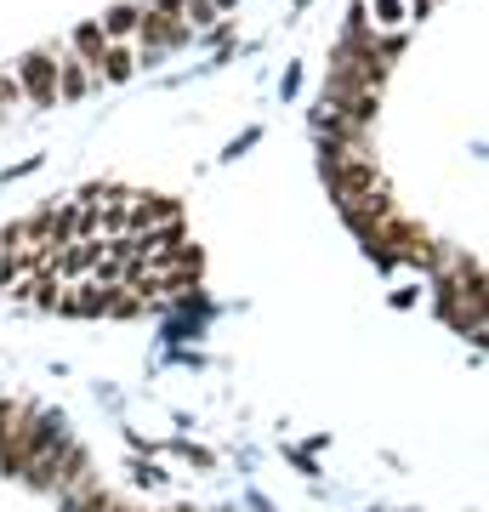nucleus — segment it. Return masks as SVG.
Returning a JSON list of instances; mask_svg holds the SVG:
<instances>
[{"mask_svg":"<svg viewBox=\"0 0 489 512\" xmlns=\"http://www.w3.org/2000/svg\"><path fill=\"white\" fill-rule=\"evenodd\" d=\"M211 6H217V12H234V6H239V0H211Z\"/></svg>","mask_w":489,"mask_h":512,"instance_id":"nucleus-10","label":"nucleus"},{"mask_svg":"<svg viewBox=\"0 0 489 512\" xmlns=\"http://www.w3.org/2000/svg\"><path fill=\"white\" fill-rule=\"evenodd\" d=\"M97 29H103V40H109V46H120V40H131V35H137V6H114L109 18L97 23Z\"/></svg>","mask_w":489,"mask_h":512,"instance_id":"nucleus-8","label":"nucleus"},{"mask_svg":"<svg viewBox=\"0 0 489 512\" xmlns=\"http://www.w3.org/2000/svg\"><path fill=\"white\" fill-rule=\"evenodd\" d=\"M29 484L35 490H52V495H63V501H74V495H86V490H97V478H91V461H86V450L63 433V439L46 450V456L29 467Z\"/></svg>","mask_w":489,"mask_h":512,"instance_id":"nucleus-1","label":"nucleus"},{"mask_svg":"<svg viewBox=\"0 0 489 512\" xmlns=\"http://www.w3.org/2000/svg\"><path fill=\"white\" fill-rule=\"evenodd\" d=\"M148 6H165V12H177L188 29H205V23H217V18H222L211 0H148Z\"/></svg>","mask_w":489,"mask_h":512,"instance_id":"nucleus-6","label":"nucleus"},{"mask_svg":"<svg viewBox=\"0 0 489 512\" xmlns=\"http://www.w3.org/2000/svg\"><path fill=\"white\" fill-rule=\"evenodd\" d=\"M63 433H69V421H63V416H52V410H35V421L23 427V439L12 444V456H6V467H0V473H18V478H23L57 439H63Z\"/></svg>","mask_w":489,"mask_h":512,"instance_id":"nucleus-2","label":"nucleus"},{"mask_svg":"<svg viewBox=\"0 0 489 512\" xmlns=\"http://www.w3.org/2000/svg\"><path fill=\"white\" fill-rule=\"evenodd\" d=\"M52 63H57V103H80L86 92H97V74H91L86 57L69 52V40L52 46Z\"/></svg>","mask_w":489,"mask_h":512,"instance_id":"nucleus-4","label":"nucleus"},{"mask_svg":"<svg viewBox=\"0 0 489 512\" xmlns=\"http://www.w3.org/2000/svg\"><path fill=\"white\" fill-rule=\"evenodd\" d=\"M12 109H29V97H23L18 74H12V69H0V114H12Z\"/></svg>","mask_w":489,"mask_h":512,"instance_id":"nucleus-9","label":"nucleus"},{"mask_svg":"<svg viewBox=\"0 0 489 512\" xmlns=\"http://www.w3.org/2000/svg\"><path fill=\"white\" fill-rule=\"evenodd\" d=\"M69 52L86 57V63H97V57L109 52V40H103V29H97V23H80V29L69 35Z\"/></svg>","mask_w":489,"mask_h":512,"instance_id":"nucleus-7","label":"nucleus"},{"mask_svg":"<svg viewBox=\"0 0 489 512\" xmlns=\"http://www.w3.org/2000/svg\"><path fill=\"white\" fill-rule=\"evenodd\" d=\"M91 74H97V86H120V80H131V74H137V52L120 40V46H109V52L91 63Z\"/></svg>","mask_w":489,"mask_h":512,"instance_id":"nucleus-5","label":"nucleus"},{"mask_svg":"<svg viewBox=\"0 0 489 512\" xmlns=\"http://www.w3.org/2000/svg\"><path fill=\"white\" fill-rule=\"evenodd\" d=\"M12 74H18L23 97H29L35 109H57V63H52V52H29Z\"/></svg>","mask_w":489,"mask_h":512,"instance_id":"nucleus-3","label":"nucleus"}]
</instances>
